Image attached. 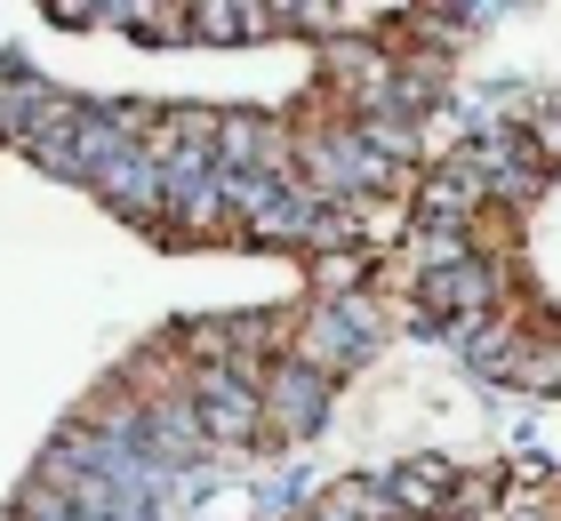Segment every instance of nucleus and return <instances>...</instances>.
<instances>
[{
  "label": "nucleus",
  "instance_id": "f257e3e1",
  "mask_svg": "<svg viewBox=\"0 0 561 521\" xmlns=\"http://www.w3.org/2000/svg\"><path fill=\"white\" fill-rule=\"evenodd\" d=\"M193 409H201V433L217 441H257L265 433V401H257V377H233V370H193Z\"/></svg>",
  "mask_w": 561,
  "mask_h": 521
},
{
  "label": "nucleus",
  "instance_id": "f03ea898",
  "mask_svg": "<svg viewBox=\"0 0 561 521\" xmlns=\"http://www.w3.org/2000/svg\"><path fill=\"white\" fill-rule=\"evenodd\" d=\"M329 394L337 385L329 377H313V370H297V361H280L273 377H257V401H265V433H313L321 417H329Z\"/></svg>",
  "mask_w": 561,
  "mask_h": 521
},
{
  "label": "nucleus",
  "instance_id": "7ed1b4c3",
  "mask_svg": "<svg viewBox=\"0 0 561 521\" xmlns=\"http://www.w3.org/2000/svg\"><path fill=\"white\" fill-rule=\"evenodd\" d=\"M185 24L201 41H257V33L280 24V9H257V0H233V9H225V0H209V9H185Z\"/></svg>",
  "mask_w": 561,
  "mask_h": 521
}]
</instances>
